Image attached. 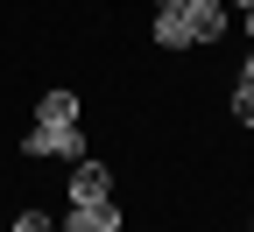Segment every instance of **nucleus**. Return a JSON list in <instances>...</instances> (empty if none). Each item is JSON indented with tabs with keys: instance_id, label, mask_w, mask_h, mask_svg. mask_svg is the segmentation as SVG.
<instances>
[{
	"instance_id": "7",
	"label": "nucleus",
	"mask_w": 254,
	"mask_h": 232,
	"mask_svg": "<svg viewBox=\"0 0 254 232\" xmlns=\"http://www.w3.org/2000/svg\"><path fill=\"white\" fill-rule=\"evenodd\" d=\"M233 120H240V127H254V85H247V78L233 85Z\"/></svg>"
},
{
	"instance_id": "5",
	"label": "nucleus",
	"mask_w": 254,
	"mask_h": 232,
	"mask_svg": "<svg viewBox=\"0 0 254 232\" xmlns=\"http://www.w3.org/2000/svg\"><path fill=\"white\" fill-rule=\"evenodd\" d=\"M219 36H226V7H219V0H190V43L212 49Z\"/></svg>"
},
{
	"instance_id": "11",
	"label": "nucleus",
	"mask_w": 254,
	"mask_h": 232,
	"mask_svg": "<svg viewBox=\"0 0 254 232\" xmlns=\"http://www.w3.org/2000/svg\"><path fill=\"white\" fill-rule=\"evenodd\" d=\"M233 7H240V14H247V7H254V0H233Z\"/></svg>"
},
{
	"instance_id": "9",
	"label": "nucleus",
	"mask_w": 254,
	"mask_h": 232,
	"mask_svg": "<svg viewBox=\"0 0 254 232\" xmlns=\"http://www.w3.org/2000/svg\"><path fill=\"white\" fill-rule=\"evenodd\" d=\"M240 78H247V85H254V56H247V63H240Z\"/></svg>"
},
{
	"instance_id": "4",
	"label": "nucleus",
	"mask_w": 254,
	"mask_h": 232,
	"mask_svg": "<svg viewBox=\"0 0 254 232\" xmlns=\"http://www.w3.org/2000/svg\"><path fill=\"white\" fill-rule=\"evenodd\" d=\"M120 225H127V218H120L113 197H106V204H71V211L57 218V232H120Z\"/></svg>"
},
{
	"instance_id": "2",
	"label": "nucleus",
	"mask_w": 254,
	"mask_h": 232,
	"mask_svg": "<svg viewBox=\"0 0 254 232\" xmlns=\"http://www.w3.org/2000/svg\"><path fill=\"white\" fill-rule=\"evenodd\" d=\"M148 36H155V49H198L190 43V0H155Z\"/></svg>"
},
{
	"instance_id": "10",
	"label": "nucleus",
	"mask_w": 254,
	"mask_h": 232,
	"mask_svg": "<svg viewBox=\"0 0 254 232\" xmlns=\"http://www.w3.org/2000/svg\"><path fill=\"white\" fill-rule=\"evenodd\" d=\"M240 21H247V36H254V7H247V14H240Z\"/></svg>"
},
{
	"instance_id": "12",
	"label": "nucleus",
	"mask_w": 254,
	"mask_h": 232,
	"mask_svg": "<svg viewBox=\"0 0 254 232\" xmlns=\"http://www.w3.org/2000/svg\"><path fill=\"white\" fill-rule=\"evenodd\" d=\"M247 232H254V218H247Z\"/></svg>"
},
{
	"instance_id": "1",
	"label": "nucleus",
	"mask_w": 254,
	"mask_h": 232,
	"mask_svg": "<svg viewBox=\"0 0 254 232\" xmlns=\"http://www.w3.org/2000/svg\"><path fill=\"white\" fill-rule=\"evenodd\" d=\"M21 155L28 162H85L92 148H85V127L78 120H36L21 134Z\"/></svg>"
},
{
	"instance_id": "3",
	"label": "nucleus",
	"mask_w": 254,
	"mask_h": 232,
	"mask_svg": "<svg viewBox=\"0 0 254 232\" xmlns=\"http://www.w3.org/2000/svg\"><path fill=\"white\" fill-rule=\"evenodd\" d=\"M113 197V169L99 155H85V162H71V204H106Z\"/></svg>"
},
{
	"instance_id": "6",
	"label": "nucleus",
	"mask_w": 254,
	"mask_h": 232,
	"mask_svg": "<svg viewBox=\"0 0 254 232\" xmlns=\"http://www.w3.org/2000/svg\"><path fill=\"white\" fill-rule=\"evenodd\" d=\"M36 120H78V92H43V106H36Z\"/></svg>"
},
{
	"instance_id": "8",
	"label": "nucleus",
	"mask_w": 254,
	"mask_h": 232,
	"mask_svg": "<svg viewBox=\"0 0 254 232\" xmlns=\"http://www.w3.org/2000/svg\"><path fill=\"white\" fill-rule=\"evenodd\" d=\"M7 232H57V218H43V211H21Z\"/></svg>"
}]
</instances>
